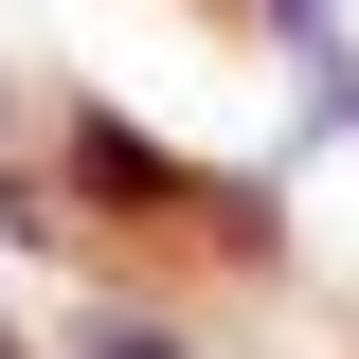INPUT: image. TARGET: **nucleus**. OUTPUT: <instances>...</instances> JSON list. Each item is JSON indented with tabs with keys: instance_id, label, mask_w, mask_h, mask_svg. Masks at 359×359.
<instances>
[{
	"instance_id": "f257e3e1",
	"label": "nucleus",
	"mask_w": 359,
	"mask_h": 359,
	"mask_svg": "<svg viewBox=\"0 0 359 359\" xmlns=\"http://www.w3.org/2000/svg\"><path fill=\"white\" fill-rule=\"evenodd\" d=\"M72 180L108 198V216H216V180L198 162H162L144 126H108V108H72Z\"/></svg>"
},
{
	"instance_id": "f03ea898",
	"label": "nucleus",
	"mask_w": 359,
	"mask_h": 359,
	"mask_svg": "<svg viewBox=\"0 0 359 359\" xmlns=\"http://www.w3.org/2000/svg\"><path fill=\"white\" fill-rule=\"evenodd\" d=\"M72 359H198L180 323H126V306H72Z\"/></svg>"
},
{
	"instance_id": "7ed1b4c3",
	"label": "nucleus",
	"mask_w": 359,
	"mask_h": 359,
	"mask_svg": "<svg viewBox=\"0 0 359 359\" xmlns=\"http://www.w3.org/2000/svg\"><path fill=\"white\" fill-rule=\"evenodd\" d=\"M0 359H36V341H18V323H0Z\"/></svg>"
}]
</instances>
